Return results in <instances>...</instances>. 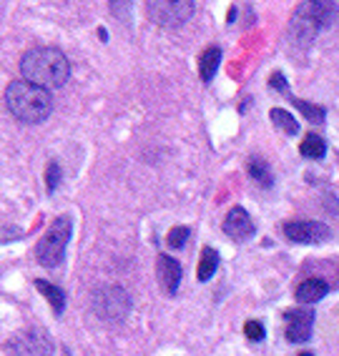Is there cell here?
<instances>
[{"label":"cell","mask_w":339,"mask_h":356,"mask_svg":"<svg viewBox=\"0 0 339 356\" xmlns=\"http://www.w3.org/2000/svg\"><path fill=\"white\" fill-rule=\"evenodd\" d=\"M216 268H219V254L212 246H206L204 251H201V261H198V268H196V279L209 281L214 274H216Z\"/></svg>","instance_id":"9a60e30c"},{"label":"cell","mask_w":339,"mask_h":356,"mask_svg":"<svg viewBox=\"0 0 339 356\" xmlns=\"http://www.w3.org/2000/svg\"><path fill=\"white\" fill-rule=\"evenodd\" d=\"M20 73H23V81L51 90L65 86V81L71 76V63L61 48H51V45L31 48L20 58Z\"/></svg>","instance_id":"6da1fadb"},{"label":"cell","mask_w":339,"mask_h":356,"mask_svg":"<svg viewBox=\"0 0 339 356\" xmlns=\"http://www.w3.org/2000/svg\"><path fill=\"white\" fill-rule=\"evenodd\" d=\"M219 63H221V48H219V45L204 48L201 56H198V73H201V81L212 83L219 70Z\"/></svg>","instance_id":"4fadbf2b"},{"label":"cell","mask_w":339,"mask_h":356,"mask_svg":"<svg viewBox=\"0 0 339 356\" xmlns=\"http://www.w3.org/2000/svg\"><path fill=\"white\" fill-rule=\"evenodd\" d=\"M189 234H191V231L186 229V226H176V229H171V234L166 236V243L171 248H181L189 241Z\"/></svg>","instance_id":"ffe728a7"},{"label":"cell","mask_w":339,"mask_h":356,"mask_svg":"<svg viewBox=\"0 0 339 356\" xmlns=\"http://www.w3.org/2000/svg\"><path fill=\"white\" fill-rule=\"evenodd\" d=\"M299 153L304 156V159H324V153H326L324 138L317 134L304 136V140H301V146H299Z\"/></svg>","instance_id":"2e32d148"},{"label":"cell","mask_w":339,"mask_h":356,"mask_svg":"<svg viewBox=\"0 0 339 356\" xmlns=\"http://www.w3.org/2000/svg\"><path fill=\"white\" fill-rule=\"evenodd\" d=\"M194 8H196V3H191V0H159V3L151 0V3H146L148 18L164 28L184 26L194 15Z\"/></svg>","instance_id":"8992f818"},{"label":"cell","mask_w":339,"mask_h":356,"mask_svg":"<svg viewBox=\"0 0 339 356\" xmlns=\"http://www.w3.org/2000/svg\"><path fill=\"white\" fill-rule=\"evenodd\" d=\"M45 181H48V191H56L58 184H61V165L58 163H51L48 165V171H45Z\"/></svg>","instance_id":"7402d4cb"},{"label":"cell","mask_w":339,"mask_h":356,"mask_svg":"<svg viewBox=\"0 0 339 356\" xmlns=\"http://www.w3.org/2000/svg\"><path fill=\"white\" fill-rule=\"evenodd\" d=\"M71 241V218L61 216L51 223V229L45 231L43 238L38 241V248H36V256L43 264L45 268L58 266L65 256V246Z\"/></svg>","instance_id":"277c9868"},{"label":"cell","mask_w":339,"mask_h":356,"mask_svg":"<svg viewBox=\"0 0 339 356\" xmlns=\"http://www.w3.org/2000/svg\"><path fill=\"white\" fill-rule=\"evenodd\" d=\"M284 318H287V339L292 343H304L312 339V324H314L312 309H289L284 314Z\"/></svg>","instance_id":"9c48e42d"},{"label":"cell","mask_w":339,"mask_h":356,"mask_svg":"<svg viewBox=\"0 0 339 356\" xmlns=\"http://www.w3.org/2000/svg\"><path fill=\"white\" fill-rule=\"evenodd\" d=\"M8 351L13 356H53V341L40 326H31L10 337Z\"/></svg>","instance_id":"52a82bcc"},{"label":"cell","mask_w":339,"mask_h":356,"mask_svg":"<svg viewBox=\"0 0 339 356\" xmlns=\"http://www.w3.org/2000/svg\"><path fill=\"white\" fill-rule=\"evenodd\" d=\"M292 103H294V106L301 111V113L307 115L309 123H317V126H320V123H324L326 113H324V108H322V106H314V103L299 101V98H292Z\"/></svg>","instance_id":"d6986e66"},{"label":"cell","mask_w":339,"mask_h":356,"mask_svg":"<svg viewBox=\"0 0 339 356\" xmlns=\"http://www.w3.org/2000/svg\"><path fill=\"white\" fill-rule=\"evenodd\" d=\"M6 106L20 123L36 126V123H43L51 115L53 96L51 90L38 88V86L20 78V81H13L6 88Z\"/></svg>","instance_id":"7a4b0ae2"},{"label":"cell","mask_w":339,"mask_h":356,"mask_svg":"<svg viewBox=\"0 0 339 356\" xmlns=\"http://www.w3.org/2000/svg\"><path fill=\"white\" fill-rule=\"evenodd\" d=\"M244 334H246V339H249V341H262V339H264V324H262V321H246V326H244Z\"/></svg>","instance_id":"44dd1931"},{"label":"cell","mask_w":339,"mask_h":356,"mask_svg":"<svg viewBox=\"0 0 339 356\" xmlns=\"http://www.w3.org/2000/svg\"><path fill=\"white\" fill-rule=\"evenodd\" d=\"M271 123H274L279 131H284V134H289V136L299 134V123H297V118L284 108H271Z\"/></svg>","instance_id":"e0dca14e"},{"label":"cell","mask_w":339,"mask_h":356,"mask_svg":"<svg viewBox=\"0 0 339 356\" xmlns=\"http://www.w3.org/2000/svg\"><path fill=\"white\" fill-rule=\"evenodd\" d=\"M339 18L337 3H301L297 8L292 26H289V38L299 45H307L314 40V35L324 28H332Z\"/></svg>","instance_id":"3957f363"},{"label":"cell","mask_w":339,"mask_h":356,"mask_svg":"<svg viewBox=\"0 0 339 356\" xmlns=\"http://www.w3.org/2000/svg\"><path fill=\"white\" fill-rule=\"evenodd\" d=\"M269 86L274 90H279V93H287V81H284L282 73H271V78H269Z\"/></svg>","instance_id":"603a6c76"},{"label":"cell","mask_w":339,"mask_h":356,"mask_svg":"<svg viewBox=\"0 0 339 356\" xmlns=\"http://www.w3.org/2000/svg\"><path fill=\"white\" fill-rule=\"evenodd\" d=\"M90 309L103 321H123L131 312V296L123 286H101L90 293Z\"/></svg>","instance_id":"5b68a950"},{"label":"cell","mask_w":339,"mask_h":356,"mask_svg":"<svg viewBox=\"0 0 339 356\" xmlns=\"http://www.w3.org/2000/svg\"><path fill=\"white\" fill-rule=\"evenodd\" d=\"M329 293V284L322 279H307L301 281L299 286H297L294 296L299 304H317V301H322Z\"/></svg>","instance_id":"7c38bea8"},{"label":"cell","mask_w":339,"mask_h":356,"mask_svg":"<svg viewBox=\"0 0 339 356\" xmlns=\"http://www.w3.org/2000/svg\"><path fill=\"white\" fill-rule=\"evenodd\" d=\"M156 279H159L161 289L168 296H173V293L179 291V284H181V264L173 256L161 254L156 259Z\"/></svg>","instance_id":"8fae6325"},{"label":"cell","mask_w":339,"mask_h":356,"mask_svg":"<svg viewBox=\"0 0 339 356\" xmlns=\"http://www.w3.org/2000/svg\"><path fill=\"white\" fill-rule=\"evenodd\" d=\"M224 234L229 236L231 241H249L254 236V221L246 213V209L234 206L224 218Z\"/></svg>","instance_id":"30bf717a"},{"label":"cell","mask_w":339,"mask_h":356,"mask_svg":"<svg viewBox=\"0 0 339 356\" xmlns=\"http://www.w3.org/2000/svg\"><path fill=\"white\" fill-rule=\"evenodd\" d=\"M249 176L254 178V181H259L262 186H267V188L274 184V178H271L269 165L264 163L262 159H256V156H254V159H249Z\"/></svg>","instance_id":"ac0fdd59"},{"label":"cell","mask_w":339,"mask_h":356,"mask_svg":"<svg viewBox=\"0 0 339 356\" xmlns=\"http://www.w3.org/2000/svg\"><path fill=\"white\" fill-rule=\"evenodd\" d=\"M284 236L294 243H322L329 238V229L320 221H292L284 226Z\"/></svg>","instance_id":"ba28073f"},{"label":"cell","mask_w":339,"mask_h":356,"mask_svg":"<svg viewBox=\"0 0 339 356\" xmlns=\"http://www.w3.org/2000/svg\"><path fill=\"white\" fill-rule=\"evenodd\" d=\"M36 289H38L40 293H43L45 299L51 301V306H53V312L61 316L63 314V309H65V293L61 291L58 286H53L51 281H45V279H38L36 281Z\"/></svg>","instance_id":"5bb4252c"}]
</instances>
